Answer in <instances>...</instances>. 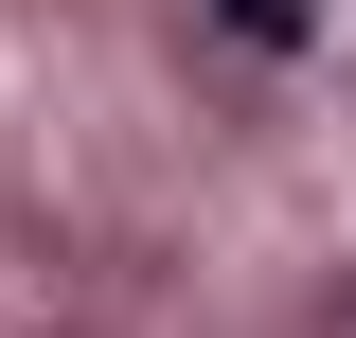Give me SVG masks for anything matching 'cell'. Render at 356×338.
<instances>
[{"instance_id":"1","label":"cell","mask_w":356,"mask_h":338,"mask_svg":"<svg viewBox=\"0 0 356 338\" xmlns=\"http://www.w3.org/2000/svg\"><path fill=\"white\" fill-rule=\"evenodd\" d=\"M232 18H250V36H303V0H232Z\"/></svg>"}]
</instances>
